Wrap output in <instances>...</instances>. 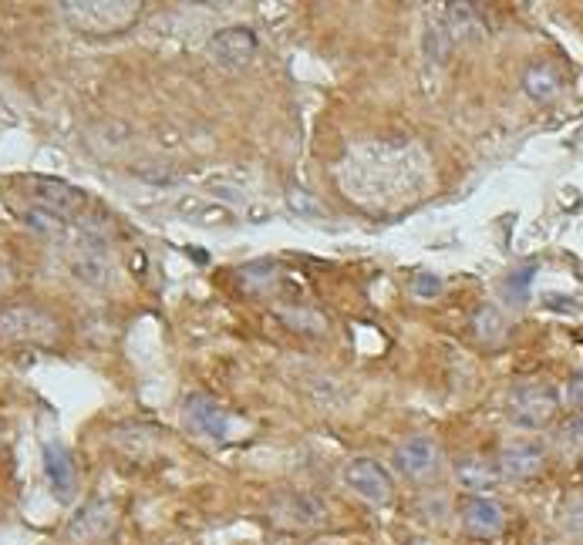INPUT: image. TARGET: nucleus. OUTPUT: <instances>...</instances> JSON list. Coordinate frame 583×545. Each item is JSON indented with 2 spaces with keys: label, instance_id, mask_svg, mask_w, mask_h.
<instances>
[{
  "label": "nucleus",
  "instance_id": "nucleus-1",
  "mask_svg": "<svg viewBox=\"0 0 583 545\" xmlns=\"http://www.w3.org/2000/svg\"><path fill=\"white\" fill-rule=\"evenodd\" d=\"M58 11L75 31L105 37V34H118L136 24L142 14V4L139 0H65V4H58Z\"/></svg>",
  "mask_w": 583,
  "mask_h": 545
},
{
  "label": "nucleus",
  "instance_id": "nucleus-2",
  "mask_svg": "<svg viewBox=\"0 0 583 545\" xmlns=\"http://www.w3.org/2000/svg\"><path fill=\"white\" fill-rule=\"evenodd\" d=\"M58 321L34 303H14L0 310V340L11 347H52L58 344Z\"/></svg>",
  "mask_w": 583,
  "mask_h": 545
},
{
  "label": "nucleus",
  "instance_id": "nucleus-3",
  "mask_svg": "<svg viewBox=\"0 0 583 545\" xmlns=\"http://www.w3.org/2000/svg\"><path fill=\"white\" fill-rule=\"evenodd\" d=\"M560 411V394L553 384L544 381H523L516 387H510L506 394V415L516 428L536 431L547 428Z\"/></svg>",
  "mask_w": 583,
  "mask_h": 545
},
{
  "label": "nucleus",
  "instance_id": "nucleus-4",
  "mask_svg": "<svg viewBox=\"0 0 583 545\" xmlns=\"http://www.w3.org/2000/svg\"><path fill=\"white\" fill-rule=\"evenodd\" d=\"M27 193L31 199L37 202L41 212H48L52 219H71L84 209V193L75 189L71 182L65 178H55V175H34L27 182Z\"/></svg>",
  "mask_w": 583,
  "mask_h": 545
},
{
  "label": "nucleus",
  "instance_id": "nucleus-5",
  "mask_svg": "<svg viewBox=\"0 0 583 545\" xmlns=\"http://www.w3.org/2000/svg\"><path fill=\"white\" fill-rule=\"evenodd\" d=\"M344 485L368 506H388L395 498V482L388 468L375 459H354L344 465Z\"/></svg>",
  "mask_w": 583,
  "mask_h": 545
},
{
  "label": "nucleus",
  "instance_id": "nucleus-6",
  "mask_svg": "<svg viewBox=\"0 0 583 545\" xmlns=\"http://www.w3.org/2000/svg\"><path fill=\"white\" fill-rule=\"evenodd\" d=\"M118 525V509L108 498H92V502H84L71 522H68V538L78 542V545H95V542H105Z\"/></svg>",
  "mask_w": 583,
  "mask_h": 545
},
{
  "label": "nucleus",
  "instance_id": "nucleus-7",
  "mask_svg": "<svg viewBox=\"0 0 583 545\" xmlns=\"http://www.w3.org/2000/svg\"><path fill=\"white\" fill-rule=\"evenodd\" d=\"M206 51L216 68L222 71H243L256 55V34L250 27H222L209 37Z\"/></svg>",
  "mask_w": 583,
  "mask_h": 545
},
{
  "label": "nucleus",
  "instance_id": "nucleus-8",
  "mask_svg": "<svg viewBox=\"0 0 583 545\" xmlns=\"http://www.w3.org/2000/svg\"><path fill=\"white\" fill-rule=\"evenodd\" d=\"M183 421L193 434L206 441H227L230 438V415L227 407L216 404L209 394H190L183 404Z\"/></svg>",
  "mask_w": 583,
  "mask_h": 545
},
{
  "label": "nucleus",
  "instance_id": "nucleus-9",
  "mask_svg": "<svg viewBox=\"0 0 583 545\" xmlns=\"http://www.w3.org/2000/svg\"><path fill=\"white\" fill-rule=\"evenodd\" d=\"M438 462H442V451H438V441L432 434H412L395 448L398 472L412 482L432 478L438 472Z\"/></svg>",
  "mask_w": 583,
  "mask_h": 545
},
{
  "label": "nucleus",
  "instance_id": "nucleus-10",
  "mask_svg": "<svg viewBox=\"0 0 583 545\" xmlns=\"http://www.w3.org/2000/svg\"><path fill=\"white\" fill-rule=\"evenodd\" d=\"M547 465V444L544 441H510L503 451H500V478H510V482H526V478H536Z\"/></svg>",
  "mask_w": 583,
  "mask_h": 545
},
{
  "label": "nucleus",
  "instance_id": "nucleus-11",
  "mask_svg": "<svg viewBox=\"0 0 583 545\" xmlns=\"http://www.w3.org/2000/svg\"><path fill=\"white\" fill-rule=\"evenodd\" d=\"M274 519L284 529H313L324 522V502L318 495H284L281 502H274Z\"/></svg>",
  "mask_w": 583,
  "mask_h": 545
},
{
  "label": "nucleus",
  "instance_id": "nucleus-12",
  "mask_svg": "<svg viewBox=\"0 0 583 545\" xmlns=\"http://www.w3.org/2000/svg\"><path fill=\"white\" fill-rule=\"evenodd\" d=\"M462 525L476 538H492V535L503 532L506 515H503L500 502H492L489 495H472L469 502L462 506Z\"/></svg>",
  "mask_w": 583,
  "mask_h": 545
},
{
  "label": "nucleus",
  "instance_id": "nucleus-13",
  "mask_svg": "<svg viewBox=\"0 0 583 545\" xmlns=\"http://www.w3.org/2000/svg\"><path fill=\"white\" fill-rule=\"evenodd\" d=\"M44 478H48V488L55 491L58 502H71L78 488V472H75L71 454L61 444L44 448Z\"/></svg>",
  "mask_w": 583,
  "mask_h": 545
},
{
  "label": "nucleus",
  "instance_id": "nucleus-14",
  "mask_svg": "<svg viewBox=\"0 0 583 545\" xmlns=\"http://www.w3.org/2000/svg\"><path fill=\"white\" fill-rule=\"evenodd\" d=\"M456 478H459V485H466L476 495H482L485 488H492L500 482V468L492 462H485L482 454H466V459L456 462Z\"/></svg>",
  "mask_w": 583,
  "mask_h": 545
},
{
  "label": "nucleus",
  "instance_id": "nucleus-15",
  "mask_svg": "<svg viewBox=\"0 0 583 545\" xmlns=\"http://www.w3.org/2000/svg\"><path fill=\"white\" fill-rule=\"evenodd\" d=\"M523 88L533 102H550L560 88V74H557L553 65H529L526 74H523Z\"/></svg>",
  "mask_w": 583,
  "mask_h": 545
},
{
  "label": "nucleus",
  "instance_id": "nucleus-16",
  "mask_svg": "<svg viewBox=\"0 0 583 545\" xmlns=\"http://www.w3.org/2000/svg\"><path fill=\"white\" fill-rule=\"evenodd\" d=\"M442 24H445L448 37H453V44L456 40H469V37H476L482 31L479 18H476V8H469V4H448Z\"/></svg>",
  "mask_w": 583,
  "mask_h": 545
},
{
  "label": "nucleus",
  "instance_id": "nucleus-17",
  "mask_svg": "<svg viewBox=\"0 0 583 545\" xmlns=\"http://www.w3.org/2000/svg\"><path fill=\"white\" fill-rule=\"evenodd\" d=\"M277 272H281V266H277L274 259H256V263L240 266L237 280H240L247 290H263V287H274Z\"/></svg>",
  "mask_w": 583,
  "mask_h": 545
},
{
  "label": "nucleus",
  "instance_id": "nucleus-18",
  "mask_svg": "<svg viewBox=\"0 0 583 545\" xmlns=\"http://www.w3.org/2000/svg\"><path fill=\"white\" fill-rule=\"evenodd\" d=\"M476 334H479V340H485V344L496 347V344L506 337L503 313H500L496 306H479V310H476Z\"/></svg>",
  "mask_w": 583,
  "mask_h": 545
},
{
  "label": "nucleus",
  "instance_id": "nucleus-19",
  "mask_svg": "<svg viewBox=\"0 0 583 545\" xmlns=\"http://www.w3.org/2000/svg\"><path fill=\"white\" fill-rule=\"evenodd\" d=\"M557 448L567 459H583V415L563 418V425L557 428Z\"/></svg>",
  "mask_w": 583,
  "mask_h": 545
},
{
  "label": "nucleus",
  "instance_id": "nucleus-20",
  "mask_svg": "<svg viewBox=\"0 0 583 545\" xmlns=\"http://www.w3.org/2000/svg\"><path fill=\"white\" fill-rule=\"evenodd\" d=\"M533 277H536V263H523V266H516V269H510V277H506V300L513 303V306H523L526 300H529V283H533Z\"/></svg>",
  "mask_w": 583,
  "mask_h": 545
},
{
  "label": "nucleus",
  "instance_id": "nucleus-21",
  "mask_svg": "<svg viewBox=\"0 0 583 545\" xmlns=\"http://www.w3.org/2000/svg\"><path fill=\"white\" fill-rule=\"evenodd\" d=\"M448 51H453V37H448V31H445L442 21H432L425 27V55L435 58V61H445Z\"/></svg>",
  "mask_w": 583,
  "mask_h": 545
},
{
  "label": "nucleus",
  "instance_id": "nucleus-22",
  "mask_svg": "<svg viewBox=\"0 0 583 545\" xmlns=\"http://www.w3.org/2000/svg\"><path fill=\"white\" fill-rule=\"evenodd\" d=\"M412 293L422 297V300H435L442 293V280L432 277V272H415V280H412Z\"/></svg>",
  "mask_w": 583,
  "mask_h": 545
},
{
  "label": "nucleus",
  "instance_id": "nucleus-23",
  "mask_svg": "<svg viewBox=\"0 0 583 545\" xmlns=\"http://www.w3.org/2000/svg\"><path fill=\"white\" fill-rule=\"evenodd\" d=\"M573 502H576L580 515L573 509H563V525H567V532H573L576 538H583V498H573Z\"/></svg>",
  "mask_w": 583,
  "mask_h": 545
},
{
  "label": "nucleus",
  "instance_id": "nucleus-24",
  "mask_svg": "<svg viewBox=\"0 0 583 545\" xmlns=\"http://www.w3.org/2000/svg\"><path fill=\"white\" fill-rule=\"evenodd\" d=\"M567 397H570V404L583 407V371L573 374V381H570V387H567Z\"/></svg>",
  "mask_w": 583,
  "mask_h": 545
}]
</instances>
